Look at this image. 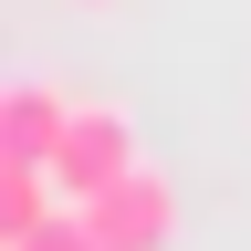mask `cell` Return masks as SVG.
<instances>
[{
	"instance_id": "cell-1",
	"label": "cell",
	"mask_w": 251,
	"mask_h": 251,
	"mask_svg": "<svg viewBox=\"0 0 251 251\" xmlns=\"http://www.w3.org/2000/svg\"><path fill=\"white\" fill-rule=\"evenodd\" d=\"M147 157H136V126H126V105H74V126H63V147H52V188L63 199H105L115 178H136Z\"/></svg>"
},
{
	"instance_id": "cell-2",
	"label": "cell",
	"mask_w": 251,
	"mask_h": 251,
	"mask_svg": "<svg viewBox=\"0 0 251 251\" xmlns=\"http://www.w3.org/2000/svg\"><path fill=\"white\" fill-rule=\"evenodd\" d=\"M84 220H94V241H105V251H178V230H188L178 188L157 178V168H136V178H115L105 199H84Z\"/></svg>"
},
{
	"instance_id": "cell-3",
	"label": "cell",
	"mask_w": 251,
	"mask_h": 251,
	"mask_svg": "<svg viewBox=\"0 0 251 251\" xmlns=\"http://www.w3.org/2000/svg\"><path fill=\"white\" fill-rule=\"evenodd\" d=\"M63 126H74V94H63L52 74H21L11 94H0V168H52Z\"/></svg>"
},
{
	"instance_id": "cell-4",
	"label": "cell",
	"mask_w": 251,
	"mask_h": 251,
	"mask_svg": "<svg viewBox=\"0 0 251 251\" xmlns=\"http://www.w3.org/2000/svg\"><path fill=\"white\" fill-rule=\"evenodd\" d=\"M52 220V168H0V251Z\"/></svg>"
},
{
	"instance_id": "cell-5",
	"label": "cell",
	"mask_w": 251,
	"mask_h": 251,
	"mask_svg": "<svg viewBox=\"0 0 251 251\" xmlns=\"http://www.w3.org/2000/svg\"><path fill=\"white\" fill-rule=\"evenodd\" d=\"M11 251H105V241H94V220H84L74 199H63V209L42 220V230H31V241H11Z\"/></svg>"
},
{
	"instance_id": "cell-6",
	"label": "cell",
	"mask_w": 251,
	"mask_h": 251,
	"mask_svg": "<svg viewBox=\"0 0 251 251\" xmlns=\"http://www.w3.org/2000/svg\"><path fill=\"white\" fill-rule=\"evenodd\" d=\"M84 11H115V0H84Z\"/></svg>"
}]
</instances>
